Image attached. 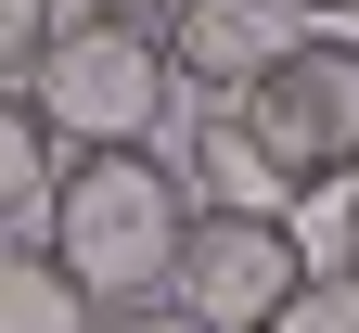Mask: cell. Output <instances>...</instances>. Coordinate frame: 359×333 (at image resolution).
Here are the masks:
<instances>
[{
	"mask_svg": "<svg viewBox=\"0 0 359 333\" xmlns=\"http://www.w3.org/2000/svg\"><path fill=\"white\" fill-rule=\"evenodd\" d=\"M334 269L359 282V179H346V244H334Z\"/></svg>",
	"mask_w": 359,
	"mask_h": 333,
	"instance_id": "obj_13",
	"label": "cell"
},
{
	"mask_svg": "<svg viewBox=\"0 0 359 333\" xmlns=\"http://www.w3.org/2000/svg\"><path fill=\"white\" fill-rule=\"evenodd\" d=\"M231 116H244V141L269 154V179H283V193H346V179H359V39L321 26L308 52L269 64Z\"/></svg>",
	"mask_w": 359,
	"mask_h": 333,
	"instance_id": "obj_3",
	"label": "cell"
},
{
	"mask_svg": "<svg viewBox=\"0 0 359 333\" xmlns=\"http://www.w3.org/2000/svg\"><path fill=\"white\" fill-rule=\"evenodd\" d=\"M269 333H359V282H346V269H308V282H295V308L269 320Z\"/></svg>",
	"mask_w": 359,
	"mask_h": 333,
	"instance_id": "obj_9",
	"label": "cell"
},
{
	"mask_svg": "<svg viewBox=\"0 0 359 333\" xmlns=\"http://www.w3.org/2000/svg\"><path fill=\"white\" fill-rule=\"evenodd\" d=\"M308 39H321V0H193V13L167 26V64L193 90H218V103H244L283 52H308Z\"/></svg>",
	"mask_w": 359,
	"mask_h": 333,
	"instance_id": "obj_5",
	"label": "cell"
},
{
	"mask_svg": "<svg viewBox=\"0 0 359 333\" xmlns=\"http://www.w3.org/2000/svg\"><path fill=\"white\" fill-rule=\"evenodd\" d=\"M39 244H52V269L90 295V320L103 308H167L180 244H193V193H180V167L154 141H128V154H65L52 205H39Z\"/></svg>",
	"mask_w": 359,
	"mask_h": 333,
	"instance_id": "obj_1",
	"label": "cell"
},
{
	"mask_svg": "<svg viewBox=\"0 0 359 333\" xmlns=\"http://www.w3.org/2000/svg\"><path fill=\"white\" fill-rule=\"evenodd\" d=\"M26 103L52 116L65 154H128V141H154V116L180 103V64H167V39H142V26L65 13L52 52H39V77H26Z\"/></svg>",
	"mask_w": 359,
	"mask_h": 333,
	"instance_id": "obj_2",
	"label": "cell"
},
{
	"mask_svg": "<svg viewBox=\"0 0 359 333\" xmlns=\"http://www.w3.org/2000/svg\"><path fill=\"white\" fill-rule=\"evenodd\" d=\"M52 179H65V141H52V116H39L26 90H0V231H26L39 205H52Z\"/></svg>",
	"mask_w": 359,
	"mask_h": 333,
	"instance_id": "obj_8",
	"label": "cell"
},
{
	"mask_svg": "<svg viewBox=\"0 0 359 333\" xmlns=\"http://www.w3.org/2000/svg\"><path fill=\"white\" fill-rule=\"evenodd\" d=\"M90 13H103V26H142V39H167L180 13H193V0H90Z\"/></svg>",
	"mask_w": 359,
	"mask_h": 333,
	"instance_id": "obj_11",
	"label": "cell"
},
{
	"mask_svg": "<svg viewBox=\"0 0 359 333\" xmlns=\"http://www.w3.org/2000/svg\"><path fill=\"white\" fill-rule=\"evenodd\" d=\"M52 26H65L52 0H0V90H26V77H39V52H52Z\"/></svg>",
	"mask_w": 359,
	"mask_h": 333,
	"instance_id": "obj_10",
	"label": "cell"
},
{
	"mask_svg": "<svg viewBox=\"0 0 359 333\" xmlns=\"http://www.w3.org/2000/svg\"><path fill=\"white\" fill-rule=\"evenodd\" d=\"M0 333H90V295L52 269L39 231H0Z\"/></svg>",
	"mask_w": 359,
	"mask_h": 333,
	"instance_id": "obj_7",
	"label": "cell"
},
{
	"mask_svg": "<svg viewBox=\"0 0 359 333\" xmlns=\"http://www.w3.org/2000/svg\"><path fill=\"white\" fill-rule=\"evenodd\" d=\"M295 282H308L295 218H231V205H193V244H180L167 308L193 320V333H269V320L295 308Z\"/></svg>",
	"mask_w": 359,
	"mask_h": 333,
	"instance_id": "obj_4",
	"label": "cell"
},
{
	"mask_svg": "<svg viewBox=\"0 0 359 333\" xmlns=\"http://www.w3.org/2000/svg\"><path fill=\"white\" fill-rule=\"evenodd\" d=\"M180 193H193V205H231V218H295V193L269 179V154L244 141L231 103H205V116H193V141H180Z\"/></svg>",
	"mask_w": 359,
	"mask_h": 333,
	"instance_id": "obj_6",
	"label": "cell"
},
{
	"mask_svg": "<svg viewBox=\"0 0 359 333\" xmlns=\"http://www.w3.org/2000/svg\"><path fill=\"white\" fill-rule=\"evenodd\" d=\"M90 333H193V320H180V308H103Z\"/></svg>",
	"mask_w": 359,
	"mask_h": 333,
	"instance_id": "obj_12",
	"label": "cell"
}]
</instances>
